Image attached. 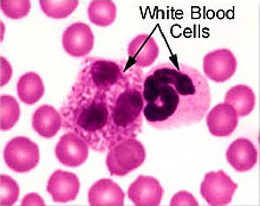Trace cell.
Masks as SVG:
<instances>
[{"label":"cell","mask_w":260,"mask_h":206,"mask_svg":"<svg viewBox=\"0 0 260 206\" xmlns=\"http://www.w3.org/2000/svg\"><path fill=\"white\" fill-rule=\"evenodd\" d=\"M171 206H198V201L192 193L187 191H180L173 196Z\"/></svg>","instance_id":"obj_23"},{"label":"cell","mask_w":260,"mask_h":206,"mask_svg":"<svg viewBox=\"0 0 260 206\" xmlns=\"http://www.w3.org/2000/svg\"><path fill=\"white\" fill-rule=\"evenodd\" d=\"M117 9L111 0H93L89 4L88 16L92 24L101 27H108L116 19Z\"/></svg>","instance_id":"obj_18"},{"label":"cell","mask_w":260,"mask_h":206,"mask_svg":"<svg viewBox=\"0 0 260 206\" xmlns=\"http://www.w3.org/2000/svg\"><path fill=\"white\" fill-rule=\"evenodd\" d=\"M226 158L234 171L239 173L248 172L257 165L258 151L252 141L239 137L227 148Z\"/></svg>","instance_id":"obj_11"},{"label":"cell","mask_w":260,"mask_h":206,"mask_svg":"<svg viewBox=\"0 0 260 206\" xmlns=\"http://www.w3.org/2000/svg\"><path fill=\"white\" fill-rule=\"evenodd\" d=\"M32 127L38 135L51 139L63 127L62 114L49 104L41 106L32 116Z\"/></svg>","instance_id":"obj_15"},{"label":"cell","mask_w":260,"mask_h":206,"mask_svg":"<svg viewBox=\"0 0 260 206\" xmlns=\"http://www.w3.org/2000/svg\"><path fill=\"white\" fill-rule=\"evenodd\" d=\"M144 75L135 67L124 79L104 88L75 81L60 108L63 128L78 134L100 153L135 139L144 119Z\"/></svg>","instance_id":"obj_1"},{"label":"cell","mask_w":260,"mask_h":206,"mask_svg":"<svg viewBox=\"0 0 260 206\" xmlns=\"http://www.w3.org/2000/svg\"><path fill=\"white\" fill-rule=\"evenodd\" d=\"M143 117L150 127L171 131L200 122L211 106V89L204 75L188 64L155 66L144 75Z\"/></svg>","instance_id":"obj_2"},{"label":"cell","mask_w":260,"mask_h":206,"mask_svg":"<svg viewBox=\"0 0 260 206\" xmlns=\"http://www.w3.org/2000/svg\"><path fill=\"white\" fill-rule=\"evenodd\" d=\"M128 197L136 206H158L164 197V189L154 176L140 175L130 184Z\"/></svg>","instance_id":"obj_9"},{"label":"cell","mask_w":260,"mask_h":206,"mask_svg":"<svg viewBox=\"0 0 260 206\" xmlns=\"http://www.w3.org/2000/svg\"><path fill=\"white\" fill-rule=\"evenodd\" d=\"M238 184L234 183L222 169L209 172L200 185V194L206 203L212 206L229 205L233 199Z\"/></svg>","instance_id":"obj_5"},{"label":"cell","mask_w":260,"mask_h":206,"mask_svg":"<svg viewBox=\"0 0 260 206\" xmlns=\"http://www.w3.org/2000/svg\"><path fill=\"white\" fill-rule=\"evenodd\" d=\"M124 198L125 194L120 185L108 178L97 180L88 193L91 206H123Z\"/></svg>","instance_id":"obj_14"},{"label":"cell","mask_w":260,"mask_h":206,"mask_svg":"<svg viewBox=\"0 0 260 206\" xmlns=\"http://www.w3.org/2000/svg\"><path fill=\"white\" fill-rule=\"evenodd\" d=\"M238 115L230 104L220 103L207 114L206 122L213 136H230L238 126Z\"/></svg>","instance_id":"obj_13"},{"label":"cell","mask_w":260,"mask_h":206,"mask_svg":"<svg viewBox=\"0 0 260 206\" xmlns=\"http://www.w3.org/2000/svg\"><path fill=\"white\" fill-rule=\"evenodd\" d=\"M89 144L74 132H68L60 137L55 148L57 160L67 167H78L88 160Z\"/></svg>","instance_id":"obj_7"},{"label":"cell","mask_w":260,"mask_h":206,"mask_svg":"<svg viewBox=\"0 0 260 206\" xmlns=\"http://www.w3.org/2000/svg\"><path fill=\"white\" fill-rule=\"evenodd\" d=\"M202 69L206 78L215 83H225L236 74L237 58L230 50H215L204 57Z\"/></svg>","instance_id":"obj_6"},{"label":"cell","mask_w":260,"mask_h":206,"mask_svg":"<svg viewBox=\"0 0 260 206\" xmlns=\"http://www.w3.org/2000/svg\"><path fill=\"white\" fill-rule=\"evenodd\" d=\"M78 0H41L43 13L52 19H64L77 9Z\"/></svg>","instance_id":"obj_20"},{"label":"cell","mask_w":260,"mask_h":206,"mask_svg":"<svg viewBox=\"0 0 260 206\" xmlns=\"http://www.w3.org/2000/svg\"><path fill=\"white\" fill-rule=\"evenodd\" d=\"M0 62H2V86L6 84L7 82L11 79V76H12V68H11V64L9 61H6L4 57L0 58Z\"/></svg>","instance_id":"obj_24"},{"label":"cell","mask_w":260,"mask_h":206,"mask_svg":"<svg viewBox=\"0 0 260 206\" xmlns=\"http://www.w3.org/2000/svg\"><path fill=\"white\" fill-rule=\"evenodd\" d=\"M19 185L9 175L0 176V205L11 206L17 203L19 198Z\"/></svg>","instance_id":"obj_21"},{"label":"cell","mask_w":260,"mask_h":206,"mask_svg":"<svg viewBox=\"0 0 260 206\" xmlns=\"http://www.w3.org/2000/svg\"><path fill=\"white\" fill-rule=\"evenodd\" d=\"M81 183L78 176L74 173L57 169L50 176L46 191L51 194L53 201L56 203H68L75 200L78 196Z\"/></svg>","instance_id":"obj_10"},{"label":"cell","mask_w":260,"mask_h":206,"mask_svg":"<svg viewBox=\"0 0 260 206\" xmlns=\"http://www.w3.org/2000/svg\"><path fill=\"white\" fill-rule=\"evenodd\" d=\"M4 160L11 171L26 173L36 168L39 162V148L25 136L13 137L4 148Z\"/></svg>","instance_id":"obj_4"},{"label":"cell","mask_w":260,"mask_h":206,"mask_svg":"<svg viewBox=\"0 0 260 206\" xmlns=\"http://www.w3.org/2000/svg\"><path fill=\"white\" fill-rule=\"evenodd\" d=\"M225 103L236 110L238 117L248 116L255 107V94L250 86L239 84L226 93Z\"/></svg>","instance_id":"obj_16"},{"label":"cell","mask_w":260,"mask_h":206,"mask_svg":"<svg viewBox=\"0 0 260 206\" xmlns=\"http://www.w3.org/2000/svg\"><path fill=\"white\" fill-rule=\"evenodd\" d=\"M2 12L11 19H21L30 13V0H2L0 2Z\"/></svg>","instance_id":"obj_22"},{"label":"cell","mask_w":260,"mask_h":206,"mask_svg":"<svg viewBox=\"0 0 260 206\" xmlns=\"http://www.w3.org/2000/svg\"><path fill=\"white\" fill-rule=\"evenodd\" d=\"M158 55L160 48L156 41L147 34L137 35L128 45L129 61L140 69L153 66Z\"/></svg>","instance_id":"obj_12"},{"label":"cell","mask_w":260,"mask_h":206,"mask_svg":"<svg viewBox=\"0 0 260 206\" xmlns=\"http://www.w3.org/2000/svg\"><path fill=\"white\" fill-rule=\"evenodd\" d=\"M20 117V107L13 96L2 95L0 97V128L9 131L17 125Z\"/></svg>","instance_id":"obj_19"},{"label":"cell","mask_w":260,"mask_h":206,"mask_svg":"<svg viewBox=\"0 0 260 206\" xmlns=\"http://www.w3.org/2000/svg\"><path fill=\"white\" fill-rule=\"evenodd\" d=\"M146 160V150L136 139L121 141L108 151L107 168L111 175L125 176Z\"/></svg>","instance_id":"obj_3"},{"label":"cell","mask_w":260,"mask_h":206,"mask_svg":"<svg viewBox=\"0 0 260 206\" xmlns=\"http://www.w3.org/2000/svg\"><path fill=\"white\" fill-rule=\"evenodd\" d=\"M62 43L64 51L69 56L74 58H83L92 51L95 37L88 24L75 23L64 31Z\"/></svg>","instance_id":"obj_8"},{"label":"cell","mask_w":260,"mask_h":206,"mask_svg":"<svg viewBox=\"0 0 260 206\" xmlns=\"http://www.w3.org/2000/svg\"><path fill=\"white\" fill-rule=\"evenodd\" d=\"M44 200L42 199L41 196L37 193H30L27 194V196H25V198L23 199V201H21V205L25 206V205H28V206H35V205H41L43 206L44 205Z\"/></svg>","instance_id":"obj_25"},{"label":"cell","mask_w":260,"mask_h":206,"mask_svg":"<svg viewBox=\"0 0 260 206\" xmlns=\"http://www.w3.org/2000/svg\"><path fill=\"white\" fill-rule=\"evenodd\" d=\"M45 86L41 76L36 72H26L17 83V94L21 102L34 106L44 95Z\"/></svg>","instance_id":"obj_17"}]
</instances>
